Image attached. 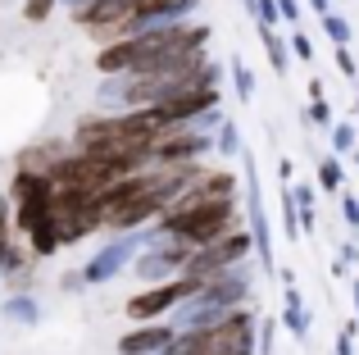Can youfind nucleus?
Masks as SVG:
<instances>
[{"label":"nucleus","instance_id":"obj_1","mask_svg":"<svg viewBox=\"0 0 359 355\" xmlns=\"http://www.w3.org/2000/svg\"><path fill=\"white\" fill-rule=\"evenodd\" d=\"M191 292H201V278H177V283H164V287H150V292H141V296H132L128 301V314L132 319H155V314H164L168 305H177L182 296H191Z\"/></svg>","mask_w":359,"mask_h":355},{"label":"nucleus","instance_id":"obj_2","mask_svg":"<svg viewBox=\"0 0 359 355\" xmlns=\"http://www.w3.org/2000/svg\"><path fill=\"white\" fill-rule=\"evenodd\" d=\"M237 255H245V237H223V241L214 237V241H205V246H196V260H187V274L205 283V274L232 264Z\"/></svg>","mask_w":359,"mask_h":355},{"label":"nucleus","instance_id":"obj_3","mask_svg":"<svg viewBox=\"0 0 359 355\" xmlns=\"http://www.w3.org/2000/svg\"><path fill=\"white\" fill-rule=\"evenodd\" d=\"M168 342V328H141V333H128V337L118 342L123 355H150V351H164Z\"/></svg>","mask_w":359,"mask_h":355},{"label":"nucleus","instance_id":"obj_4","mask_svg":"<svg viewBox=\"0 0 359 355\" xmlns=\"http://www.w3.org/2000/svg\"><path fill=\"white\" fill-rule=\"evenodd\" d=\"M128 255H132V241H118V246H109L105 255H100L96 264L87 269V278H91V283H100V278H105V274H114V269H118V264H123Z\"/></svg>","mask_w":359,"mask_h":355},{"label":"nucleus","instance_id":"obj_5","mask_svg":"<svg viewBox=\"0 0 359 355\" xmlns=\"http://www.w3.org/2000/svg\"><path fill=\"white\" fill-rule=\"evenodd\" d=\"M5 205H9V201H5V196H0V241L9 237V210H5Z\"/></svg>","mask_w":359,"mask_h":355}]
</instances>
